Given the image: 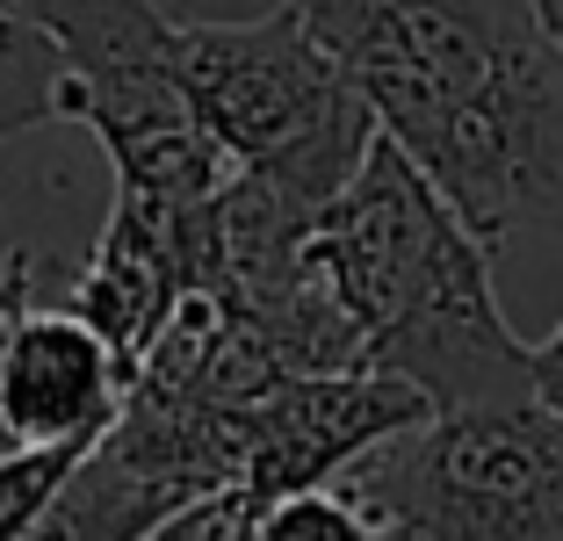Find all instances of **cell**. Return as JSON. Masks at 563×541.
Masks as SVG:
<instances>
[{
    "label": "cell",
    "mask_w": 563,
    "mask_h": 541,
    "mask_svg": "<svg viewBox=\"0 0 563 541\" xmlns=\"http://www.w3.org/2000/svg\"><path fill=\"white\" fill-rule=\"evenodd\" d=\"M484 246L563 239V36L534 0H289Z\"/></svg>",
    "instance_id": "cell-1"
},
{
    "label": "cell",
    "mask_w": 563,
    "mask_h": 541,
    "mask_svg": "<svg viewBox=\"0 0 563 541\" xmlns=\"http://www.w3.org/2000/svg\"><path fill=\"white\" fill-rule=\"evenodd\" d=\"M311 261L362 332L368 368L412 383L433 411L534 397V346L498 311L492 246L383 131L318 217Z\"/></svg>",
    "instance_id": "cell-2"
},
{
    "label": "cell",
    "mask_w": 563,
    "mask_h": 541,
    "mask_svg": "<svg viewBox=\"0 0 563 541\" xmlns=\"http://www.w3.org/2000/svg\"><path fill=\"white\" fill-rule=\"evenodd\" d=\"M181 80L224 159L318 217L376 145L368 101L289 0L253 22L181 15Z\"/></svg>",
    "instance_id": "cell-3"
},
{
    "label": "cell",
    "mask_w": 563,
    "mask_h": 541,
    "mask_svg": "<svg viewBox=\"0 0 563 541\" xmlns=\"http://www.w3.org/2000/svg\"><path fill=\"white\" fill-rule=\"evenodd\" d=\"M66 58V123L95 131L117 196L202 210L232 159L181 80V15L159 0H15Z\"/></svg>",
    "instance_id": "cell-4"
},
{
    "label": "cell",
    "mask_w": 563,
    "mask_h": 541,
    "mask_svg": "<svg viewBox=\"0 0 563 541\" xmlns=\"http://www.w3.org/2000/svg\"><path fill=\"white\" fill-rule=\"evenodd\" d=\"M419 541H563V419L542 397L433 411L347 476Z\"/></svg>",
    "instance_id": "cell-5"
},
{
    "label": "cell",
    "mask_w": 563,
    "mask_h": 541,
    "mask_svg": "<svg viewBox=\"0 0 563 541\" xmlns=\"http://www.w3.org/2000/svg\"><path fill=\"white\" fill-rule=\"evenodd\" d=\"M433 405L412 383L383 376V368H347V376H297L253 405L224 411V462H232V492L253 506L297 492H332L347 484L376 448L398 433L427 427Z\"/></svg>",
    "instance_id": "cell-6"
},
{
    "label": "cell",
    "mask_w": 563,
    "mask_h": 541,
    "mask_svg": "<svg viewBox=\"0 0 563 541\" xmlns=\"http://www.w3.org/2000/svg\"><path fill=\"white\" fill-rule=\"evenodd\" d=\"M202 210H166V202H145V196H117L87 267L73 275V311L117 346L131 376L202 281Z\"/></svg>",
    "instance_id": "cell-7"
},
{
    "label": "cell",
    "mask_w": 563,
    "mask_h": 541,
    "mask_svg": "<svg viewBox=\"0 0 563 541\" xmlns=\"http://www.w3.org/2000/svg\"><path fill=\"white\" fill-rule=\"evenodd\" d=\"M131 368L80 311H30L0 376V427L15 448H95L123 419Z\"/></svg>",
    "instance_id": "cell-8"
},
{
    "label": "cell",
    "mask_w": 563,
    "mask_h": 541,
    "mask_svg": "<svg viewBox=\"0 0 563 541\" xmlns=\"http://www.w3.org/2000/svg\"><path fill=\"white\" fill-rule=\"evenodd\" d=\"M181 506H196V498H181L174 476H159L117 427H109L73 462L66 484H58L8 541H145L152 527L174 520Z\"/></svg>",
    "instance_id": "cell-9"
},
{
    "label": "cell",
    "mask_w": 563,
    "mask_h": 541,
    "mask_svg": "<svg viewBox=\"0 0 563 541\" xmlns=\"http://www.w3.org/2000/svg\"><path fill=\"white\" fill-rule=\"evenodd\" d=\"M36 123H66V58L15 0H0V145Z\"/></svg>",
    "instance_id": "cell-10"
},
{
    "label": "cell",
    "mask_w": 563,
    "mask_h": 541,
    "mask_svg": "<svg viewBox=\"0 0 563 541\" xmlns=\"http://www.w3.org/2000/svg\"><path fill=\"white\" fill-rule=\"evenodd\" d=\"M390 520L368 512L347 484L332 492H297V498H275L246 520V541H383Z\"/></svg>",
    "instance_id": "cell-11"
},
{
    "label": "cell",
    "mask_w": 563,
    "mask_h": 541,
    "mask_svg": "<svg viewBox=\"0 0 563 541\" xmlns=\"http://www.w3.org/2000/svg\"><path fill=\"white\" fill-rule=\"evenodd\" d=\"M253 498L246 492H217V498H196L181 506L174 520H159L145 541H246V520H253Z\"/></svg>",
    "instance_id": "cell-12"
},
{
    "label": "cell",
    "mask_w": 563,
    "mask_h": 541,
    "mask_svg": "<svg viewBox=\"0 0 563 541\" xmlns=\"http://www.w3.org/2000/svg\"><path fill=\"white\" fill-rule=\"evenodd\" d=\"M30 275H36V261L30 253H8V261H0V376H8V354H15V332H22V318L36 311L30 303Z\"/></svg>",
    "instance_id": "cell-13"
},
{
    "label": "cell",
    "mask_w": 563,
    "mask_h": 541,
    "mask_svg": "<svg viewBox=\"0 0 563 541\" xmlns=\"http://www.w3.org/2000/svg\"><path fill=\"white\" fill-rule=\"evenodd\" d=\"M534 397H542V405L563 419V325L534 346Z\"/></svg>",
    "instance_id": "cell-14"
},
{
    "label": "cell",
    "mask_w": 563,
    "mask_h": 541,
    "mask_svg": "<svg viewBox=\"0 0 563 541\" xmlns=\"http://www.w3.org/2000/svg\"><path fill=\"white\" fill-rule=\"evenodd\" d=\"M534 8H542V15H549V30L563 36V0H534Z\"/></svg>",
    "instance_id": "cell-15"
},
{
    "label": "cell",
    "mask_w": 563,
    "mask_h": 541,
    "mask_svg": "<svg viewBox=\"0 0 563 541\" xmlns=\"http://www.w3.org/2000/svg\"><path fill=\"white\" fill-rule=\"evenodd\" d=\"M383 541H419V534H412V527H390V534H383Z\"/></svg>",
    "instance_id": "cell-16"
}]
</instances>
